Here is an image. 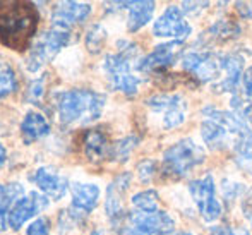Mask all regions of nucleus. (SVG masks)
Returning <instances> with one entry per match:
<instances>
[{"instance_id": "obj_16", "label": "nucleus", "mask_w": 252, "mask_h": 235, "mask_svg": "<svg viewBox=\"0 0 252 235\" xmlns=\"http://www.w3.org/2000/svg\"><path fill=\"white\" fill-rule=\"evenodd\" d=\"M33 184L47 196L48 199L59 201L65 196L67 189H69V180L65 175L57 172L53 167H41L31 175Z\"/></svg>"}, {"instance_id": "obj_31", "label": "nucleus", "mask_w": 252, "mask_h": 235, "mask_svg": "<svg viewBox=\"0 0 252 235\" xmlns=\"http://www.w3.org/2000/svg\"><path fill=\"white\" fill-rule=\"evenodd\" d=\"M156 173V163L155 160H143V162L137 165V175H139V180L143 184H148L155 179Z\"/></svg>"}, {"instance_id": "obj_6", "label": "nucleus", "mask_w": 252, "mask_h": 235, "mask_svg": "<svg viewBox=\"0 0 252 235\" xmlns=\"http://www.w3.org/2000/svg\"><path fill=\"white\" fill-rule=\"evenodd\" d=\"M182 67L197 81L215 86L223 76V55L213 52H189L184 55Z\"/></svg>"}, {"instance_id": "obj_36", "label": "nucleus", "mask_w": 252, "mask_h": 235, "mask_svg": "<svg viewBox=\"0 0 252 235\" xmlns=\"http://www.w3.org/2000/svg\"><path fill=\"white\" fill-rule=\"evenodd\" d=\"M235 10L246 19H252V2H237Z\"/></svg>"}, {"instance_id": "obj_18", "label": "nucleus", "mask_w": 252, "mask_h": 235, "mask_svg": "<svg viewBox=\"0 0 252 235\" xmlns=\"http://www.w3.org/2000/svg\"><path fill=\"white\" fill-rule=\"evenodd\" d=\"M244 59L239 53H226L223 55V76L220 83L213 86L216 93H233L237 90V84L242 79Z\"/></svg>"}, {"instance_id": "obj_20", "label": "nucleus", "mask_w": 252, "mask_h": 235, "mask_svg": "<svg viewBox=\"0 0 252 235\" xmlns=\"http://www.w3.org/2000/svg\"><path fill=\"white\" fill-rule=\"evenodd\" d=\"M50 133V122L40 112H28L21 122V136L26 144L41 139Z\"/></svg>"}, {"instance_id": "obj_35", "label": "nucleus", "mask_w": 252, "mask_h": 235, "mask_svg": "<svg viewBox=\"0 0 252 235\" xmlns=\"http://www.w3.org/2000/svg\"><path fill=\"white\" fill-rule=\"evenodd\" d=\"M242 84H244V91H246V96L249 100H252V66L246 70V72H244Z\"/></svg>"}, {"instance_id": "obj_15", "label": "nucleus", "mask_w": 252, "mask_h": 235, "mask_svg": "<svg viewBox=\"0 0 252 235\" xmlns=\"http://www.w3.org/2000/svg\"><path fill=\"white\" fill-rule=\"evenodd\" d=\"M91 14V5L86 2H57L52 10V26L62 30H72Z\"/></svg>"}, {"instance_id": "obj_21", "label": "nucleus", "mask_w": 252, "mask_h": 235, "mask_svg": "<svg viewBox=\"0 0 252 235\" xmlns=\"http://www.w3.org/2000/svg\"><path fill=\"white\" fill-rule=\"evenodd\" d=\"M233 158L244 172L252 175V129L249 126L233 137Z\"/></svg>"}, {"instance_id": "obj_29", "label": "nucleus", "mask_w": 252, "mask_h": 235, "mask_svg": "<svg viewBox=\"0 0 252 235\" xmlns=\"http://www.w3.org/2000/svg\"><path fill=\"white\" fill-rule=\"evenodd\" d=\"M232 112H235L240 119L252 127V100L247 96L233 95L232 98Z\"/></svg>"}, {"instance_id": "obj_10", "label": "nucleus", "mask_w": 252, "mask_h": 235, "mask_svg": "<svg viewBox=\"0 0 252 235\" xmlns=\"http://www.w3.org/2000/svg\"><path fill=\"white\" fill-rule=\"evenodd\" d=\"M202 115H204V120L201 126V136L206 146H209L211 149L226 148L232 134L223 124V112L213 105H206L202 108Z\"/></svg>"}, {"instance_id": "obj_17", "label": "nucleus", "mask_w": 252, "mask_h": 235, "mask_svg": "<svg viewBox=\"0 0 252 235\" xmlns=\"http://www.w3.org/2000/svg\"><path fill=\"white\" fill-rule=\"evenodd\" d=\"M83 149L86 158L91 163H101L105 160H110L112 142L108 141V136L105 134V131L96 127V129H90L84 133Z\"/></svg>"}, {"instance_id": "obj_37", "label": "nucleus", "mask_w": 252, "mask_h": 235, "mask_svg": "<svg viewBox=\"0 0 252 235\" xmlns=\"http://www.w3.org/2000/svg\"><path fill=\"white\" fill-rule=\"evenodd\" d=\"M242 211H244V216H246V220L251 223V227H252V191L249 192V194H247V198L244 199Z\"/></svg>"}, {"instance_id": "obj_34", "label": "nucleus", "mask_w": 252, "mask_h": 235, "mask_svg": "<svg viewBox=\"0 0 252 235\" xmlns=\"http://www.w3.org/2000/svg\"><path fill=\"white\" fill-rule=\"evenodd\" d=\"M209 235H249L244 229H230V227H215Z\"/></svg>"}, {"instance_id": "obj_23", "label": "nucleus", "mask_w": 252, "mask_h": 235, "mask_svg": "<svg viewBox=\"0 0 252 235\" xmlns=\"http://www.w3.org/2000/svg\"><path fill=\"white\" fill-rule=\"evenodd\" d=\"M155 2H130L129 17H127V30L130 33H136L141 28H144L151 21L155 12Z\"/></svg>"}, {"instance_id": "obj_22", "label": "nucleus", "mask_w": 252, "mask_h": 235, "mask_svg": "<svg viewBox=\"0 0 252 235\" xmlns=\"http://www.w3.org/2000/svg\"><path fill=\"white\" fill-rule=\"evenodd\" d=\"M24 196V187L19 182L0 184V232L7 229V216L12 206Z\"/></svg>"}, {"instance_id": "obj_12", "label": "nucleus", "mask_w": 252, "mask_h": 235, "mask_svg": "<svg viewBox=\"0 0 252 235\" xmlns=\"http://www.w3.org/2000/svg\"><path fill=\"white\" fill-rule=\"evenodd\" d=\"M47 206H48V198H45L40 192H30L28 196H23L12 206V209L9 211V216H7V225L10 227V230L17 232L28 220L36 216L38 213H41Z\"/></svg>"}, {"instance_id": "obj_4", "label": "nucleus", "mask_w": 252, "mask_h": 235, "mask_svg": "<svg viewBox=\"0 0 252 235\" xmlns=\"http://www.w3.org/2000/svg\"><path fill=\"white\" fill-rule=\"evenodd\" d=\"M70 41H72V33L69 30L52 26L50 30L41 33V36L36 40V43L31 47V52L26 59L28 70H31V72L40 70L45 64H48L50 60L55 59L60 50L65 48Z\"/></svg>"}, {"instance_id": "obj_33", "label": "nucleus", "mask_w": 252, "mask_h": 235, "mask_svg": "<svg viewBox=\"0 0 252 235\" xmlns=\"http://www.w3.org/2000/svg\"><path fill=\"white\" fill-rule=\"evenodd\" d=\"M204 7H209V2H184L182 12L187 14V16H197Z\"/></svg>"}, {"instance_id": "obj_13", "label": "nucleus", "mask_w": 252, "mask_h": 235, "mask_svg": "<svg viewBox=\"0 0 252 235\" xmlns=\"http://www.w3.org/2000/svg\"><path fill=\"white\" fill-rule=\"evenodd\" d=\"M190 26L184 19V12L179 7H168L153 24V34L158 38H175L184 41L190 34Z\"/></svg>"}, {"instance_id": "obj_38", "label": "nucleus", "mask_w": 252, "mask_h": 235, "mask_svg": "<svg viewBox=\"0 0 252 235\" xmlns=\"http://www.w3.org/2000/svg\"><path fill=\"white\" fill-rule=\"evenodd\" d=\"M5 162H7V151H5V148H3L2 142H0V167L5 165Z\"/></svg>"}, {"instance_id": "obj_5", "label": "nucleus", "mask_w": 252, "mask_h": 235, "mask_svg": "<svg viewBox=\"0 0 252 235\" xmlns=\"http://www.w3.org/2000/svg\"><path fill=\"white\" fill-rule=\"evenodd\" d=\"M132 60L130 57L124 55V53H110L103 60V69L108 77L110 84L113 90L122 91L127 96H134L139 90L141 79L132 74Z\"/></svg>"}, {"instance_id": "obj_25", "label": "nucleus", "mask_w": 252, "mask_h": 235, "mask_svg": "<svg viewBox=\"0 0 252 235\" xmlns=\"http://www.w3.org/2000/svg\"><path fill=\"white\" fill-rule=\"evenodd\" d=\"M132 204L136 208V211H143V213H155L159 211L158 204H159V196L155 189H148V191L137 192L132 196Z\"/></svg>"}, {"instance_id": "obj_30", "label": "nucleus", "mask_w": 252, "mask_h": 235, "mask_svg": "<svg viewBox=\"0 0 252 235\" xmlns=\"http://www.w3.org/2000/svg\"><path fill=\"white\" fill-rule=\"evenodd\" d=\"M47 79H48V74H43V76H40V77H36L34 81H31L30 86H28V91H26V101L28 103L40 105L41 100H43V96H45Z\"/></svg>"}, {"instance_id": "obj_26", "label": "nucleus", "mask_w": 252, "mask_h": 235, "mask_svg": "<svg viewBox=\"0 0 252 235\" xmlns=\"http://www.w3.org/2000/svg\"><path fill=\"white\" fill-rule=\"evenodd\" d=\"M139 144V137L137 136H127L122 137L120 141L112 142V151H110V160L112 162L124 163L134 151V148Z\"/></svg>"}, {"instance_id": "obj_39", "label": "nucleus", "mask_w": 252, "mask_h": 235, "mask_svg": "<svg viewBox=\"0 0 252 235\" xmlns=\"http://www.w3.org/2000/svg\"><path fill=\"white\" fill-rule=\"evenodd\" d=\"M91 235H105V232L100 230V229H96V230H93V232H91Z\"/></svg>"}, {"instance_id": "obj_1", "label": "nucleus", "mask_w": 252, "mask_h": 235, "mask_svg": "<svg viewBox=\"0 0 252 235\" xmlns=\"http://www.w3.org/2000/svg\"><path fill=\"white\" fill-rule=\"evenodd\" d=\"M40 12L30 0H0V45L24 53L36 36Z\"/></svg>"}, {"instance_id": "obj_14", "label": "nucleus", "mask_w": 252, "mask_h": 235, "mask_svg": "<svg viewBox=\"0 0 252 235\" xmlns=\"http://www.w3.org/2000/svg\"><path fill=\"white\" fill-rule=\"evenodd\" d=\"M127 220H129L130 227L139 230L143 235H168L175 229V222L165 211H155V213L134 211L127 216Z\"/></svg>"}, {"instance_id": "obj_3", "label": "nucleus", "mask_w": 252, "mask_h": 235, "mask_svg": "<svg viewBox=\"0 0 252 235\" xmlns=\"http://www.w3.org/2000/svg\"><path fill=\"white\" fill-rule=\"evenodd\" d=\"M204 158V149L187 137V139L179 141L165 151V155H163V172L172 177H184L194 167L201 165Z\"/></svg>"}, {"instance_id": "obj_9", "label": "nucleus", "mask_w": 252, "mask_h": 235, "mask_svg": "<svg viewBox=\"0 0 252 235\" xmlns=\"http://www.w3.org/2000/svg\"><path fill=\"white\" fill-rule=\"evenodd\" d=\"M146 105L155 113H161V126L165 129H175L186 120V100L180 95H155L146 100Z\"/></svg>"}, {"instance_id": "obj_32", "label": "nucleus", "mask_w": 252, "mask_h": 235, "mask_svg": "<svg viewBox=\"0 0 252 235\" xmlns=\"http://www.w3.org/2000/svg\"><path fill=\"white\" fill-rule=\"evenodd\" d=\"M26 235H50V229H48L47 218H38L28 227Z\"/></svg>"}, {"instance_id": "obj_8", "label": "nucleus", "mask_w": 252, "mask_h": 235, "mask_svg": "<svg viewBox=\"0 0 252 235\" xmlns=\"http://www.w3.org/2000/svg\"><path fill=\"white\" fill-rule=\"evenodd\" d=\"M130 186V173H120L110 182L106 187V199H105V211L108 216L110 223L113 229L120 230L124 229V223L127 220V213L124 208V196L127 192V187Z\"/></svg>"}, {"instance_id": "obj_40", "label": "nucleus", "mask_w": 252, "mask_h": 235, "mask_svg": "<svg viewBox=\"0 0 252 235\" xmlns=\"http://www.w3.org/2000/svg\"><path fill=\"white\" fill-rule=\"evenodd\" d=\"M175 235H190L189 232H179V234H175Z\"/></svg>"}, {"instance_id": "obj_7", "label": "nucleus", "mask_w": 252, "mask_h": 235, "mask_svg": "<svg viewBox=\"0 0 252 235\" xmlns=\"http://www.w3.org/2000/svg\"><path fill=\"white\" fill-rule=\"evenodd\" d=\"M189 192L204 222H216L221 216L223 208L218 199H216L215 180H213L211 175H204L202 179L192 180L189 184Z\"/></svg>"}, {"instance_id": "obj_28", "label": "nucleus", "mask_w": 252, "mask_h": 235, "mask_svg": "<svg viewBox=\"0 0 252 235\" xmlns=\"http://www.w3.org/2000/svg\"><path fill=\"white\" fill-rule=\"evenodd\" d=\"M16 90H17L16 70L12 69L10 64L0 62V100L16 93Z\"/></svg>"}, {"instance_id": "obj_2", "label": "nucleus", "mask_w": 252, "mask_h": 235, "mask_svg": "<svg viewBox=\"0 0 252 235\" xmlns=\"http://www.w3.org/2000/svg\"><path fill=\"white\" fill-rule=\"evenodd\" d=\"M105 103L106 96L93 90H69L55 96L57 115L65 126L94 122L100 119Z\"/></svg>"}, {"instance_id": "obj_27", "label": "nucleus", "mask_w": 252, "mask_h": 235, "mask_svg": "<svg viewBox=\"0 0 252 235\" xmlns=\"http://www.w3.org/2000/svg\"><path fill=\"white\" fill-rule=\"evenodd\" d=\"M106 38H108V34H106L105 28L98 23L93 24V26L88 30L86 36H84V45H86L88 52L93 53V55L100 53L106 45Z\"/></svg>"}, {"instance_id": "obj_11", "label": "nucleus", "mask_w": 252, "mask_h": 235, "mask_svg": "<svg viewBox=\"0 0 252 235\" xmlns=\"http://www.w3.org/2000/svg\"><path fill=\"white\" fill-rule=\"evenodd\" d=\"M182 53V41H168L158 45L150 55H146L137 64V70L144 74H163L170 66L175 64L179 55Z\"/></svg>"}, {"instance_id": "obj_24", "label": "nucleus", "mask_w": 252, "mask_h": 235, "mask_svg": "<svg viewBox=\"0 0 252 235\" xmlns=\"http://www.w3.org/2000/svg\"><path fill=\"white\" fill-rule=\"evenodd\" d=\"M208 34L213 36L215 41H228L233 40L240 34V26L237 24V21L230 19V17H225V19H220L213 24L208 30Z\"/></svg>"}, {"instance_id": "obj_19", "label": "nucleus", "mask_w": 252, "mask_h": 235, "mask_svg": "<svg viewBox=\"0 0 252 235\" xmlns=\"http://www.w3.org/2000/svg\"><path fill=\"white\" fill-rule=\"evenodd\" d=\"M70 192H72V208L79 209L86 215L96 208L98 199H100V187L98 186L76 182L70 187Z\"/></svg>"}]
</instances>
